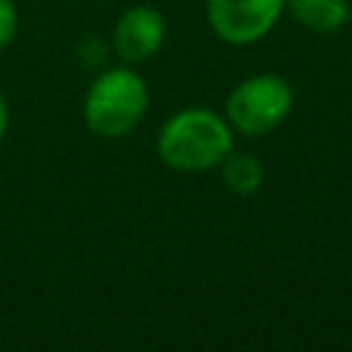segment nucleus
Segmentation results:
<instances>
[{
    "instance_id": "1",
    "label": "nucleus",
    "mask_w": 352,
    "mask_h": 352,
    "mask_svg": "<svg viewBox=\"0 0 352 352\" xmlns=\"http://www.w3.org/2000/svg\"><path fill=\"white\" fill-rule=\"evenodd\" d=\"M234 151V132L226 116L209 107L176 110L157 135V157L182 173H204L217 168Z\"/></svg>"
},
{
    "instance_id": "2",
    "label": "nucleus",
    "mask_w": 352,
    "mask_h": 352,
    "mask_svg": "<svg viewBox=\"0 0 352 352\" xmlns=\"http://www.w3.org/2000/svg\"><path fill=\"white\" fill-rule=\"evenodd\" d=\"M146 110H148V85L129 66L104 69L88 85L82 99L85 126L107 140L135 132Z\"/></svg>"
},
{
    "instance_id": "3",
    "label": "nucleus",
    "mask_w": 352,
    "mask_h": 352,
    "mask_svg": "<svg viewBox=\"0 0 352 352\" xmlns=\"http://www.w3.org/2000/svg\"><path fill=\"white\" fill-rule=\"evenodd\" d=\"M294 107V91L280 74H253L236 82L226 99V118L231 129L248 138L275 132Z\"/></svg>"
},
{
    "instance_id": "4",
    "label": "nucleus",
    "mask_w": 352,
    "mask_h": 352,
    "mask_svg": "<svg viewBox=\"0 0 352 352\" xmlns=\"http://www.w3.org/2000/svg\"><path fill=\"white\" fill-rule=\"evenodd\" d=\"M286 11V0H206V19L214 36L234 47L261 41Z\"/></svg>"
},
{
    "instance_id": "5",
    "label": "nucleus",
    "mask_w": 352,
    "mask_h": 352,
    "mask_svg": "<svg viewBox=\"0 0 352 352\" xmlns=\"http://www.w3.org/2000/svg\"><path fill=\"white\" fill-rule=\"evenodd\" d=\"M165 33V16L154 6H132L113 28V50L124 63H143L160 52Z\"/></svg>"
},
{
    "instance_id": "6",
    "label": "nucleus",
    "mask_w": 352,
    "mask_h": 352,
    "mask_svg": "<svg viewBox=\"0 0 352 352\" xmlns=\"http://www.w3.org/2000/svg\"><path fill=\"white\" fill-rule=\"evenodd\" d=\"M286 11L314 33H336L352 16L349 0H286Z\"/></svg>"
},
{
    "instance_id": "7",
    "label": "nucleus",
    "mask_w": 352,
    "mask_h": 352,
    "mask_svg": "<svg viewBox=\"0 0 352 352\" xmlns=\"http://www.w3.org/2000/svg\"><path fill=\"white\" fill-rule=\"evenodd\" d=\"M223 184L236 195H253L264 182V168L253 154L228 151V157L217 165Z\"/></svg>"
},
{
    "instance_id": "8",
    "label": "nucleus",
    "mask_w": 352,
    "mask_h": 352,
    "mask_svg": "<svg viewBox=\"0 0 352 352\" xmlns=\"http://www.w3.org/2000/svg\"><path fill=\"white\" fill-rule=\"evenodd\" d=\"M16 28H19V14L14 0H0V50H6L14 41Z\"/></svg>"
},
{
    "instance_id": "9",
    "label": "nucleus",
    "mask_w": 352,
    "mask_h": 352,
    "mask_svg": "<svg viewBox=\"0 0 352 352\" xmlns=\"http://www.w3.org/2000/svg\"><path fill=\"white\" fill-rule=\"evenodd\" d=\"M8 102H6V96H3V91H0V140L6 138V132H8Z\"/></svg>"
}]
</instances>
